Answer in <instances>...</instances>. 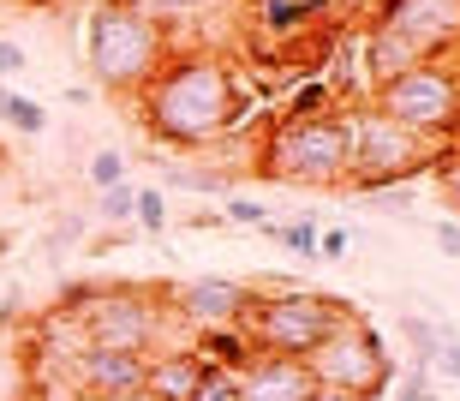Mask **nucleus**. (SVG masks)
Segmentation results:
<instances>
[{"mask_svg":"<svg viewBox=\"0 0 460 401\" xmlns=\"http://www.w3.org/2000/svg\"><path fill=\"white\" fill-rule=\"evenodd\" d=\"M430 234H437V245H443L448 258H460V222H437Z\"/></svg>","mask_w":460,"mask_h":401,"instance_id":"nucleus-30","label":"nucleus"},{"mask_svg":"<svg viewBox=\"0 0 460 401\" xmlns=\"http://www.w3.org/2000/svg\"><path fill=\"white\" fill-rule=\"evenodd\" d=\"M198 378H204V360L191 348H168L144 360V396L150 401H191Z\"/></svg>","mask_w":460,"mask_h":401,"instance_id":"nucleus-13","label":"nucleus"},{"mask_svg":"<svg viewBox=\"0 0 460 401\" xmlns=\"http://www.w3.org/2000/svg\"><path fill=\"white\" fill-rule=\"evenodd\" d=\"M252 306H257V288H245V281H234V276H198L173 294L168 312L186 317L191 330H216V324H245Z\"/></svg>","mask_w":460,"mask_h":401,"instance_id":"nucleus-11","label":"nucleus"},{"mask_svg":"<svg viewBox=\"0 0 460 401\" xmlns=\"http://www.w3.org/2000/svg\"><path fill=\"white\" fill-rule=\"evenodd\" d=\"M329 13H353V6H365V0H323Z\"/></svg>","mask_w":460,"mask_h":401,"instance_id":"nucleus-33","label":"nucleus"},{"mask_svg":"<svg viewBox=\"0 0 460 401\" xmlns=\"http://www.w3.org/2000/svg\"><path fill=\"white\" fill-rule=\"evenodd\" d=\"M144 360L150 353H126V348H78L66 360V378L84 389L90 401H119V396H137L144 389Z\"/></svg>","mask_w":460,"mask_h":401,"instance_id":"nucleus-10","label":"nucleus"},{"mask_svg":"<svg viewBox=\"0 0 460 401\" xmlns=\"http://www.w3.org/2000/svg\"><path fill=\"white\" fill-rule=\"evenodd\" d=\"M311 401H371V396H353V389H323V384H317V389H311Z\"/></svg>","mask_w":460,"mask_h":401,"instance_id":"nucleus-32","label":"nucleus"},{"mask_svg":"<svg viewBox=\"0 0 460 401\" xmlns=\"http://www.w3.org/2000/svg\"><path fill=\"white\" fill-rule=\"evenodd\" d=\"M347 252H353V234H347V227H323V234H317V258L323 263H341Z\"/></svg>","mask_w":460,"mask_h":401,"instance_id":"nucleus-27","label":"nucleus"},{"mask_svg":"<svg viewBox=\"0 0 460 401\" xmlns=\"http://www.w3.org/2000/svg\"><path fill=\"white\" fill-rule=\"evenodd\" d=\"M191 353L216 371H245L257 360V342L245 335V324H216V330H191Z\"/></svg>","mask_w":460,"mask_h":401,"instance_id":"nucleus-14","label":"nucleus"},{"mask_svg":"<svg viewBox=\"0 0 460 401\" xmlns=\"http://www.w3.org/2000/svg\"><path fill=\"white\" fill-rule=\"evenodd\" d=\"M311 378L323 389H353V396H389L394 384V353L383 348V335L371 324H358V317H341L335 330L317 342V353L305 360Z\"/></svg>","mask_w":460,"mask_h":401,"instance_id":"nucleus-8","label":"nucleus"},{"mask_svg":"<svg viewBox=\"0 0 460 401\" xmlns=\"http://www.w3.org/2000/svg\"><path fill=\"white\" fill-rule=\"evenodd\" d=\"M323 114H335V90H329L323 72H311L305 85L288 96V108H281L275 120H323Z\"/></svg>","mask_w":460,"mask_h":401,"instance_id":"nucleus-16","label":"nucleus"},{"mask_svg":"<svg viewBox=\"0 0 460 401\" xmlns=\"http://www.w3.org/2000/svg\"><path fill=\"white\" fill-rule=\"evenodd\" d=\"M132 6H137V0H132Z\"/></svg>","mask_w":460,"mask_h":401,"instance_id":"nucleus-34","label":"nucleus"},{"mask_svg":"<svg viewBox=\"0 0 460 401\" xmlns=\"http://www.w3.org/2000/svg\"><path fill=\"white\" fill-rule=\"evenodd\" d=\"M84 54H90V78L102 90L137 96L168 67V31H162V18H150L132 0H96L84 24Z\"/></svg>","mask_w":460,"mask_h":401,"instance_id":"nucleus-2","label":"nucleus"},{"mask_svg":"<svg viewBox=\"0 0 460 401\" xmlns=\"http://www.w3.org/2000/svg\"><path fill=\"white\" fill-rule=\"evenodd\" d=\"M24 67H31V60H24V49H18L13 36H0V78H18Z\"/></svg>","mask_w":460,"mask_h":401,"instance_id":"nucleus-29","label":"nucleus"},{"mask_svg":"<svg viewBox=\"0 0 460 401\" xmlns=\"http://www.w3.org/2000/svg\"><path fill=\"white\" fill-rule=\"evenodd\" d=\"M252 168L263 180H288V186H341L347 180V132L341 108L323 120H275L257 138Z\"/></svg>","mask_w":460,"mask_h":401,"instance_id":"nucleus-5","label":"nucleus"},{"mask_svg":"<svg viewBox=\"0 0 460 401\" xmlns=\"http://www.w3.org/2000/svg\"><path fill=\"white\" fill-rule=\"evenodd\" d=\"M132 222L144 227V234H168V192H155V186H137Z\"/></svg>","mask_w":460,"mask_h":401,"instance_id":"nucleus-21","label":"nucleus"},{"mask_svg":"<svg viewBox=\"0 0 460 401\" xmlns=\"http://www.w3.org/2000/svg\"><path fill=\"white\" fill-rule=\"evenodd\" d=\"M191 401H239V371H216V366H204V378H198Z\"/></svg>","mask_w":460,"mask_h":401,"instance_id":"nucleus-22","label":"nucleus"},{"mask_svg":"<svg viewBox=\"0 0 460 401\" xmlns=\"http://www.w3.org/2000/svg\"><path fill=\"white\" fill-rule=\"evenodd\" d=\"M263 234L281 240L288 252H299V258H317V234H323V227L311 222V216H299V222H263Z\"/></svg>","mask_w":460,"mask_h":401,"instance_id":"nucleus-20","label":"nucleus"},{"mask_svg":"<svg viewBox=\"0 0 460 401\" xmlns=\"http://www.w3.org/2000/svg\"><path fill=\"white\" fill-rule=\"evenodd\" d=\"M222 216H227V222H239V227H263V222H270V209H263V204H257V198H227V209H222Z\"/></svg>","mask_w":460,"mask_h":401,"instance_id":"nucleus-26","label":"nucleus"},{"mask_svg":"<svg viewBox=\"0 0 460 401\" xmlns=\"http://www.w3.org/2000/svg\"><path fill=\"white\" fill-rule=\"evenodd\" d=\"M317 18H329L323 0H252V24L263 36H299Z\"/></svg>","mask_w":460,"mask_h":401,"instance_id":"nucleus-15","label":"nucleus"},{"mask_svg":"<svg viewBox=\"0 0 460 401\" xmlns=\"http://www.w3.org/2000/svg\"><path fill=\"white\" fill-rule=\"evenodd\" d=\"M341 317H353L341 299L311 294V288H281V294H257V306L245 312V335L257 342V353H288V360H311Z\"/></svg>","mask_w":460,"mask_h":401,"instance_id":"nucleus-6","label":"nucleus"},{"mask_svg":"<svg viewBox=\"0 0 460 401\" xmlns=\"http://www.w3.org/2000/svg\"><path fill=\"white\" fill-rule=\"evenodd\" d=\"M443 192H448V204H455V222H460V156L443 168Z\"/></svg>","mask_w":460,"mask_h":401,"instance_id":"nucleus-31","label":"nucleus"},{"mask_svg":"<svg viewBox=\"0 0 460 401\" xmlns=\"http://www.w3.org/2000/svg\"><path fill=\"white\" fill-rule=\"evenodd\" d=\"M430 378H443V384H460V335H455V330L443 335V348L430 353Z\"/></svg>","mask_w":460,"mask_h":401,"instance_id":"nucleus-25","label":"nucleus"},{"mask_svg":"<svg viewBox=\"0 0 460 401\" xmlns=\"http://www.w3.org/2000/svg\"><path fill=\"white\" fill-rule=\"evenodd\" d=\"M168 306L150 294V288H102L78 312V330H84L90 348H126V353H150L162 335H168Z\"/></svg>","mask_w":460,"mask_h":401,"instance_id":"nucleus-9","label":"nucleus"},{"mask_svg":"<svg viewBox=\"0 0 460 401\" xmlns=\"http://www.w3.org/2000/svg\"><path fill=\"white\" fill-rule=\"evenodd\" d=\"M0 120L13 126V132H24V138H42L49 132V108L36 102V96H18V90L0 85Z\"/></svg>","mask_w":460,"mask_h":401,"instance_id":"nucleus-17","label":"nucleus"},{"mask_svg":"<svg viewBox=\"0 0 460 401\" xmlns=\"http://www.w3.org/2000/svg\"><path fill=\"white\" fill-rule=\"evenodd\" d=\"M376 108L389 120H401L407 132H419L425 144H443L460 132V72L437 67V60L394 72V78L376 85Z\"/></svg>","mask_w":460,"mask_h":401,"instance_id":"nucleus-7","label":"nucleus"},{"mask_svg":"<svg viewBox=\"0 0 460 401\" xmlns=\"http://www.w3.org/2000/svg\"><path fill=\"white\" fill-rule=\"evenodd\" d=\"M90 180H96V192L119 186V180H126V156H119V150H96V156H90Z\"/></svg>","mask_w":460,"mask_h":401,"instance_id":"nucleus-24","label":"nucleus"},{"mask_svg":"<svg viewBox=\"0 0 460 401\" xmlns=\"http://www.w3.org/2000/svg\"><path fill=\"white\" fill-rule=\"evenodd\" d=\"M132 204H137V186L119 180V186H108V192L96 198V216H102V222H132Z\"/></svg>","mask_w":460,"mask_h":401,"instance_id":"nucleus-23","label":"nucleus"},{"mask_svg":"<svg viewBox=\"0 0 460 401\" xmlns=\"http://www.w3.org/2000/svg\"><path fill=\"white\" fill-rule=\"evenodd\" d=\"M311 389H317L311 366L288 360V353H257L239 371V401H311Z\"/></svg>","mask_w":460,"mask_h":401,"instance_id":"nucleus-12","label":"nucleus"},{"mask_svg":"<svg viewBox=\"0 0 460 401\" xmlns=\"http://www.w3.org/2000/svg\"><path fill=\"white\" fill-rule=\"evenodd\" d=\"M460 36V0H383L365 36V72L371 85L407 67H425Z\"/></svg>","mask_w":460,"mask_h":401,"instance_id":"nucleus-3","label":"nucleus"},{"mask_svg":"<svg viewBox=\"0 0 460 401\" xmlns=\"http://www.w3.org/2000/svg\"><path fill=\"white\" fill-rule=\"evenodd\" d=\"M437 389H430V366H407V384H401V396L394 401H430Z\"/></svg>","mask_w":460,"mask_h":401,"instance_id":"nucleus-28","label":"nucleus"},{"mask_svg":"<svg viewBox=\"0 0 460 401\" xmlns=\"http://www.w3.org/2000/svg\"><path fill=\"white\" fill-rule=\"evenodd\" d=\"M168 186L204 198H234V174H222V168H168Z\"/></svg>","mask_w":460,"mask_h":401,"instance_id":"nucleus-19","label":"nucleus"},{"mask_svg":"<svg viewBox=\"0 0 460 401\" xmlns=\"http://www.w3.org/2000/svg\"><path fill=\"white\" fill-rule=\"evenodd\" d=\"M401 335H407V366H430V353L443 348L448 324H437V317H419V312H401Z\"/></svg>","mask_w":460,"mask_h":401,"instance_id":"nucleus-18","label":"nucleus"},{"mask_svg":"<svg viewBox=\"0 0 460 401\" xmlns=\"http://www.w3.org/2000/svg\"><path fill=\"white\" fill-rule=\"evenodd\" d=\"M347 132V180L358 192H383V186H407L412 174H425L437 144H425L419 132H407L401 120H389L383 108H341Z\"/></svg>","mask_w":460,"mask_h":401,"instance_id":"nucleus-4","label":"nucleus"},{"mask_svg":"<svg viewBox=\"0 0 460 401\" xmlns=\"http://www.w3.org/2000/svg\"><path fill=\"white\" fill-rule=\"evenodd\" d=\"M137 96H144V126H150V138L168 144V150L222 144V138H234L239 126H245V114H252L234 67H227L222 54H209V49L173 54Z\"/></svg>","mask_w":460,"mask_h":401,"instance_id":"nucleus-1","label":"nucleus"}]
</instances>
